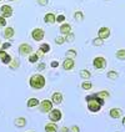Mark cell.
Returning a JSON list of instances; mask_svg holds the SVG:
<instances>
[{"mask_svg":"<svg viewBox=\"0 0 125 132\" xmlns=\"http://www.w3.org/2000/svg\"><path fill=\"white\" fill-rule=\"evenodd\" d=\"M64 20H65V16H64V15H58V16H56V21L58 22H63Z\"/></svg>","mask_w":125,"mask_h":132,"instance_id":"obj_36","label":"cell"},{"mask_svg":"<svg viewBox=\"0 0 125 132\" xmlns=\"http://www.w3.org/2000/svg\"><path fill=\"white\" fill-rule=\"evenodd\" d=\"M50 66H52V67H58V66H59V62H58V61H52Z\"/></svg>","mask_w":125,"mask_h":132,"instance_id":"obj_41","label":"cell"},{"mask_svg":"<svg viewBox=\"0 0 125 132\" xmlns=\"http://www.w3.org/2000/svg\"><path fill=\"white\" fill-rule=\"evenodd\" d=\"M106 76H108V79H110V80H116L119 77V73L116 71H114V70H111L109 72L106 73Z\"/></svg>","mask_w":125,"mask_h":132,"instance_id":"obj_23","label":"cell"},{"mask_svg":"<svg viewBox=\"0 0 125 132\" xmlns=\"http://www.w3.org/2000/svg\"><path fill=\"white\" fill-rule=\"evenodd\" d=\"M52 102L54 105H60L63 102V94L61 92H54L52 96Z\"/></svg>","mask_w":125,"mask_h":132,"instance_id":"obj_10","label":"cell"},{"mask_svg":"<svg viewBox=\"0 0 125 132\" xmlns=\"http://www.w3.org/2000/svg\"><path fill=\"white\" fill-rule=\"evenodd\" d=\"M13 35H14V29L13 28H6V29L4 30V36L6 37V39L13 37Z\"/></svg>","mask_w":125,"mask_h":132,"instance_id":"obj_22","label":"cell"},{"mask_svg":"<svg viewBox=\"0 0 125 132\" xmlns=\"http://www.w3.org/2000/svg\"><path fill=\"white\" fill-rule=\"evenodd\" d=\"M116 59L119 60H125V50L124 49H120L116 51Z\"/></svg>","mask_w":125,"mask_h":132,"instance_id":"obj_25","label":"cell"},{"mask_svg":"<svg viewBox=\"0 0 125 132\" xmlns=\"http://www.w3.org/2000/svg\"><path fill=\"white\" fill-rule=\"evenodd\" d=\"M44 21L46 24H54V22L56 21V16L53 14V13H49V14H46L44 16Z\"/></svg>","mask_w":125,"mask_h":132,"instance_id":"obj_16","label":"cell"},{"mask_svg":"<svg viewBox=\"0 0 125 132\" xmlns=\"http://www.w3.org/2000/svg\"><path fill=\"white\" fill-rule=\"evenodd\" d=\"M66 59H75V57H76V55H78V52L75 51V50H74V49H70V50H68V51H66Z\"/></svg>","mask_w":125,"mask_h":132,"instance_id":"obj_20","label":"cell"},{"mask_svg":"<svg viewBox=\"0 0 125 132\" xmlns=\"http://www.w3.org/2000/svg\"><path fill=\"white\" fill-rule=\"evenodd\" d=\"M80 77L81 79H84L85 81H88V79L91 77V72H90L89 70H81L80 71Z\"/></svg>","mask_w":125,"mask_h":132,"instance_id":"obj_19","label":"cell"},{"mask_svg":"<svg viewBox=\"0 0 125 132\" xmlns=\"http://www.w3.org/2000/svg\"><path fill=\"white\" fill-rule=\"evenodd\" d=\"M0 60H1V62L3 64H5V65H9L10 62H11V56L8 54L6 51H4V50H0Z\"/></svg>","mask_w":125,"mask_h":132,"instance_id":"obj_9","label":"cell"},{"mask_svg":"<svg viewBox=\"0 0 125 132\" xmlns=\"http://www.w3.org/2000/svg\"><path fill=\"white\" fill-rule=\"evenodd\" d=\"M9 47H10V43H5L1 45V50H4V51H5V49H9Z\"/></svg>","mask_w":125,"mask_h":132,"instance_id":"obj_39","label":"cell"},{"mask_svg":"<svg viewBox=\"0 0 125 132\" xmlns=\"http://www.w3.org/2000/svg\"><path fill=\"white\" fill-rule=\"evenodd\" d=\"M40 105V102H39V100L38 98H29L28 100V102H26V106L29 107V109H31V107H36V106H39Z\"/></svg>","mask_w":125,"mask_h":132,"instance_id":"obj_17","label":"cell"},{"mask_svg":"<svg viewBox=\"0 0 125 132\" xmlns=\"http://www.w3.org/2000/svg\"><path fill=\"white\" fill-rule=\"evenodd\" d=\"M91 87H93V84L90 81H83V84H81L83 90H91Z\"/></svg>","mask_w":125,"mask_h":132,"instance_id":"obj_24","label":"cell"},{"mask_svg":"<svg viewBox=\"0 0 125 132\" xmlns=\"http://www.w3.org/2000/svg\"><path fill=\"white\" fill-rule=\"evenodd\" d=\"M48 3H49V0H38V4L39 5H48Z\"/></svg>","mask_w":125,"mask_h":132,"instance_id":"obj_37","label":"cell"},{"mask_svg":"<svg viewBox=\"0 0 125 132\" xmlns=\"http://www.w3.org/2000/svg\"><path fill=\"white\" fill-rule=\"evenodd\" d=\"M38 60H39V57L36 56V54L30 55V56H29V62H31V64H35V62H38Z\"/></svg>","mask_w":125,"mask_h":132,"instance_id":"obj_30","label":"cell"},{"mask_svg":"<svg viewBox=\"0 0 125 132\" xmlns=\"http://www.w3.org/2000/svg\"><path fill=\"white\" fill-rule=\"evenodd\" d=\"M44 128H45V132H59L58 126L55 125V123H53V122H50V123H46Z\"/></svg>","mask_w":125,"mask_h":132,"instance_id":"obj_15","label":"cell"},{"mask_svg":"<svg viewBox=\"0 0 125 132\" xmlns=\"http://www.w3.org/2000/svg\"><path fill=\"white\" fill-rule=\"evenodd\" d=\"M123 125H124V126H125V117H124V118H123Z\"/></svg>","mask_w":125,"mask_h":132,"instance_id":"obj_42","label":"cell"},{"mask_svg":"<svg viewBox=\"0 0 125 132\" xmlns=\"http://www.w3.org/2000/svg\"><path fill=\"white\" fill-rule=\"evenodd\" d=\"M74 65H75V62H74L73 59H65L64 62H63V69L66 70V71H69V70H73Z\"/></svg>","mask_w":125,"mask_h":132,"instance_id":"obj_11","label":"cell"},{"mask_svg":"<svg viewBox=\"0 0 125 132\" xmlns=\"http://www.w3.org/2000/svg\"><path fill=\"white\" fill-rule=\"evenodd\" d=\"M109 115H110L111 118H120L121 117V110L118 109V107H114V109H111L110 110Z\"/></svg>","mask_w":125,"mask_h":132,"instance_id":"obj_13","label":"cell"},{"mask_svg":"<svg viewBox=\"0 0 125 132\" xmlns=\"http://www.w3.org/2000/svg\"><path fill=\"white\" fill-rule=\"evenodd\" d=\"M44 30L40 29V28H38V29H34L31 31V37L35 40V41H41L43 39H44Z\"/></svg>","mask_w":125,"mask_h":132,"instance_id":"obj_6","label":"cell"},{"mask_svg":"<svg viewBox=\"0 0 125 132\" xmlns=\"http://www.w3.org/2000/svg\"><path fill=\"white\" fill-rule=\"evenodd\" d=\"M14 123H15V126H18V127H25V126H26V118L25 117H18L14 121Z\"/></svg>","mask_w":125,"mask_h":132,"instance_id":"obj_18","label":"cell"},{"mask_svg":"<svg viewBox=\"0 0 125 132\" xmlns=\"http://www.w3.org/2000/svg\"><path fill=\"white\" fill-rule=\"evenodd\" d=\"M59 132H70V128H68L66 126H63L59 128Z\"/></svg>","mask_w":125,"mask_h":132,"instance_id":"obj_38","label":"cell"},{"mask_svg":"<svg viewBox=\"0 0 125 132\" xmlns=\"http://www.w3.org/2000/svg\"><path fill=\"white\" fill-rule=\"evenodd\" d=\"M3 26H6V19L0 16V28H3Z\"/></svg>","mask_w":125,"mask_h":132,"instance_id":"obj_34","label":"cell"},{"mask_svg":"<svg viewBox=\"0 0 125 132\" xmlns=\"http://www.w3.org/2000/svg\"><path fill=\"white\" fill-rule=\"evenodd\" d=\"M110 35V29L109 28H101V29L99 30V37L100 39H108Z\"/></svg>","mask_w":125,"mask_h":132,"instance_id":"obj_12","label":"cell"},{"mask_svg":"<svg viewBox=\"0 0 125 132\" xmlns=\"http://www.w3.org/2000/svg\"><path fill=\"white\" fill-rule=\"evenodd\" d=\"M60 32H61L63 35L70 34V32H71V25H70V24H63V25L60 26Z\"/></svg>","mask_w":125,"mask_h":132,"instance_id":"obj_14","label":"cell"},{"mask_svg":"<svg viewBox=\"0 0 125 132\" xmlns=\"http://www.w3.org/2000/svg\"><path fill=\"white\" fill-rule=\"evenodd\" d=\"M95 95L98 96V97H100V98H103V100H106V98L110 97V94H109L108 91H99V92H96Z\"/></svg>","mask_w":125,"mask_h":132,"instance_id":"obj_21","label":"cell"},{"mask_svg":"<svg viewBox=\"0 0 125 132\" xmlns=\"http://www.w3.org/2000/svg\"><path fill=\"white\" fill-rule=\"evenodd\" d=\"M9 65H10V67H11V69H18V67L20 66V61H19L18 59H13V60H11V62H10Z\"/></svg>","mask_w":125,"mask_h":132,"instance_id":"obj_26","label":"cell"},{"mask_svg":"<svg viewBox=\"0 0 125 132\" xmlns=\"http://www.w3.org/2000/svg\"><path fill=\"white\" fill-rule=\"evenodd\" d=\"M0 49H1V43H0Z\"/></svg>","mask_w":125,"mask_h":132,"instance_id":"obj_43","label":"cell"},{"mask_svg":"<svg viewBox=\"0 0 125 132\" xmlns=\"http://www.w3.org/2000/svg\"><path fill=\"white\" fill-rule=\"evenodd\" d=\"M10 1H14V0H10Z\"/></svg>","mask_w":125,"mask_h":132,"instance_id":"obj_44","label":"cell"},{"mask_svg":"<svg viewBox=\"0 0 125 132\" xmlns=\"http://www.w3.org/2000/svg\"><path fill=\"white\" fill-rule=\"evenodd\" d=\"M36 56L39 57V59H40V57H43V56H44V52L41 51V50H38V51H36Z\"/></svg>","mask_w":125,"mask_h":132,"instance_id":"obj_40","label":"cell"},{"mask_svg":"<svg viewBox=\"0 0 125 132\" xmlns=\"http://www.w3.org/2000/svg\"><path fill=\"white\" fill-rule=\"evenodd\" d=\"M19 52L21 54V55H25V56H28L30 55L31 52H33V47L30 46L29 44H26V43H24L19 46Z\"/></svg>","mask_w":125,"mask_h":132,"instance_id":"obj_7","label":"cell"},{"mask_svg":"<svg viewBox=\"0 0 125 132\" xmlns=\"http://www.w3.org/2000/svg\"><path fill=\"white\" fill-rule=\"evenodd\" d=\"M0 13H1L3 18H9V16L13 15V7L10 5H3L0 7Z\"/></svg>","mask_w":125,"mask_h":132,"instance_id":"obj_8","label":"cell"},{"mask_svg":"<svg viewBox=\"0 0 125 132\" xmlns=\"http://www.w3.org/2000/svg\"><path fill=\"white\" fill-rule=\"evenodd\" d=\"M70 132H80V127L76 125H73L70 127Z\"/></svg>","mask_w":125,"mask_h":132,"instance_id":"obj_33","label":"cell"},{"mask_svg":"<svg viewBox=\"0 0 125 132\" xmlns=\"http://www.w3.org/2000/svg\"><path fill=\"white\" fill-rule=\"evenodd\" d=\"M61 118H63V113H61V111L59 109H53L49 112V120H50V122H53V123L59 122Z\"/></svg>","mask_w":125,"mask_h":132,"instance_id":"obj_3","label":"cell"},{"mask_svg":"<svg viewBox=\"0 0 125 132\" xmlns=\"http://www.w3.org/2000/svg\"><path fill=\"white\" fill-rule=\"evenodd\" d=\"M74 18H75V20H79V21H81V20L84 19V15H83V13H81V11H76V13L74 14Z\"/></svg>","mask_w":125,"mask_h":132,"instance_id":"obj_29","label":"cell"},{"mask_svg":"<svg viewBox=\"0 0 125 132\" xmlns=\"http://www.w3.org/2000/svg\"><path fill=\"white\" fill-rule=\"evenodd\" d=\"M74 39H75V35H74L73 32H70V34L65 35V41H68V43H73Z\"/></svg>","mask_w":125,"mask_h":132,"instance_id":"obj_28","label":"cell"},{"mask_svg":"<svg viewBox=\"0 0 125 132\" xmlns=\"http://www.w3.org/2000/svg\"><path fill=\"white\" fill-rule=\"evenodd\" d=\"M39 50H41L44 54H46V52L50 51V45L49 44H41V46L39 47Z\"/></svg>","mask_w":125,"mask_h":132,"instance_id":"obj_27","label":"cell"},{"mask_svg":"<svg viewBox=\"0 0 125 132\" xmlns=\"http://www.w3.org/2000/svg\"><path fill=\"white\" fill-rule=\"evenodd\" d=\"M45 67H46V65H45L44 62H41V64H39V65H38V70H39V71H44Z\"/></svg>","mask_w":125,"mask_h":132,"instance_id":"obj_35","label":"cell"},{"mask_svg":"<svg viewBox=\"0 0 125 132\" xmlns=\"http://www.w3.org/2000/svg\"><path fill=\"white\" fill-rule=\"evenodd\" d=\"M85 100H86V103H88V110L90 111V112H93V113L99 112V111L101 110L104 102H105V100L98 97L95 94H94V95H90V96H86Z\"/></svg>","mask_w":125,"mask_h":132,"instance_id":"obj_1","label":"cell"},{"mask_svg":"<svg viewBox=\"0 0 125 132\" xmlns=\"http://www.w3.org/2000/svg\"><path fill=\"white\" fill-rule=\"evenodd\" d=\"M55 43L58 45H63L64 43H65V37H63V36H58L56 39H55Z\"/></svg>","mask_w":125,"mask_h":132,"instance_id":"obj_32","label":"cell"},{"mask_svg":"<svg viewBox=\"0 0 125 132\" xmlns=\"http://www.w3.org/2000/svg\"><path fill=\"white\" fill-rule=\"evenodd\" d=\"M104 40L103 39H100V37H96V39H94V41H93V44L95 45V46H100V45H103Z\"/></svg>","mask_w":125,"mask_h":132,"instance_id":"obj_31","label":"cell"},{"mask_svg":"<svg viewBox=\"0 0 125 132\" xmlns=\"http://www.w3.org/2000/svg\"><path fill=\"white\" fill-rule=\"evenodd\" d=\"M53 105H54V103L52 102V100H44V101L40 102L39 109H40V111H41L43 113H49V112L53 110Z\"/></svg>","mask_w":125,"mask_h":132,"instance_id":"obj_4","label":"cell"},{"mask_svg":"<svg viewBox=\"0 0 125 132\" xmlns=\"http://www.w3.org/2000/svg\"><path fill=\"white\" fill-rule=\"evenodd\" d=\"M93 65H94V67L98 69V70H103V69H105V66H106V60L104 59L103 56H98V57L94 59Z\"/></svg>","mask_w":125,"mask_h":132,"instance_id":"obj_5","label":"cell"},{"mask_svg":"<svg viewBox=\"0 0 125 132\" xmlns=\"http://www.w3.org/2000/svg\"><path fill=\"white\" fill-rule=\"evenodd\" d=\"M45 84H46V80H45L44 76L40 75V73L33 75V76L30 77V80H29L30 87L34 88V90H41V88H44Z\"/></svg>","mask_w":125,"mask_h":132,"instance_id":"obj_2","label":"cell"}]
</instances>
